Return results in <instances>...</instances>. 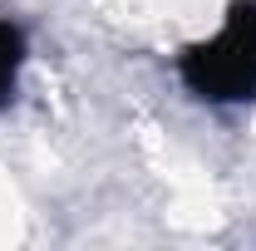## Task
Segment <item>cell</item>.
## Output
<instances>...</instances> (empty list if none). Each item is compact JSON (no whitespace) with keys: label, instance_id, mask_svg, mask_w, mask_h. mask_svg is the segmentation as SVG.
<instances>
[{"label":"cell","instance_id":"cell-1","mask_svg":"<svg viewBox=\"0 0 256 251\" xmlns=\"http://www.w3.org/2000/svg\"><path fill=\"white\" fill-rule=\"evenodd\" d=\"M178 79L212 108L256 104V0H232L222 25L178 54Z\"/></svg>","mask_w":256,"mask_h":251},{"label":"cell","instance_id":"cell-2","mask_svg":"<svg viewBox=\"0 0 256 251\" xmlns=\"http://www.w3.org/2000/svg\"><path fill=\"white\" fill-rule=\"evenodd\" d=\"M25 64H30V34H25L20 20L0 15V108H5V104H15Z\"/></svg>","mask_w":256,"mask_h":251}]
</instances>
